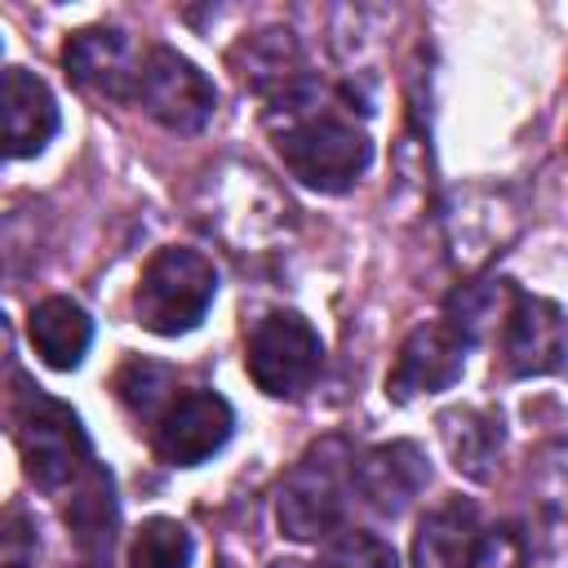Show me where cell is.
<instances>
[{
    "label": "cell",
    "instance_id": "6da1fadb",
    "mask_svg": "<svg viewBox=\"0 0 568 568\" xmlns=\"http://www.w3.org/2000/svg\"><path fill=\"white\" fill-rule=\"evenodd\" d=\"M266 129L284 169L302 186L324 195L351 191L373 160V142L355 124V115H346V106H333L306 80L275 93V106L266 111Z\"/></svg>",
    "mask_w": 568,
    "mask_h": 568
},
{
    "label": "cell",
    "instance_id": "7a4b0ae2",
    "mask_svg": "<svg viewBox=\"0 0 568 568\" xmlns=\"http://www.w3.org/2000/svg\"><path fill=\"white\" fill-rule=\"evenodd\" d=\"M351 497H355V453L342 435H328L311 444L284 475L280 497H275L280 532L293 541L333 537Z\"/></svg>",
    "mask_w": 568,
    "mask_h": 568
},
{
    "label": "cell",
    "instance_id": "3957f363",
    "mask_svg": "<svg viewBox=\"0 0 568 568\" xmlns=\"http://www.w3.org/2000/svg\"><path fill=\"white\" fill-rule=\"evenodd\" d=\"M217 297V271L200 248L164 244L151 253V262L138 275L133 288V315L155 337H182L191 333Z\"/></svg>",
    "mask_w": 568,
    "mask_h": 568
},
{
    "label": "cell",
    "instance_id": "277c9868",
    "mask_svg": "<svg viewBox=\"0 0 568 568\" xmlns=\"http://www.w3.org/2000/svg\"><path fill=\"white\" fill-rule=\"evenodd\" d=\"M13 435H18L27 479L44 493L75 488L93 470L84 426L62 399H49L40 390H22L18 408H13Z\"/></svg>",
    "mask_w": 568,
    "mask_h": 568
},
{
    "label": "cell",
    "instance_id": "5b68a950",
    "mask_svg": "<svg viewBox=\"0 0 568 568\" xmlns=\"http://www.w3.org/2000/svg\"><path fill=\"white\" fill-rule=\"evenodd\" d=\"M244 368H248V377H253V386L262 395L297 399L302 390H311V382L324 368V342H320V333L311 328L306 315L271 311L248 333Z\"/></svg>",
    "mask_w": 568,
    "mask_h": 568
},
{
    "label": "cell",
    "instance_id": "8992f818",
    "mask_svg": "<svg viewBox=\"0 0 568 568\" xmlns=\"http://www.w3.org/2000/svg\"><path fill=\"white\" fill-rule=\"evenodd\" d=\"M138 106L169 133H200L217 111L213 80L178 49L151 44L138 67Z\"/></svg>",
    "mask_w": 568,
    "mask_h": 568
},
{
    "label": "cell",
    "instance_id": "52a82bcc",
    "mask_svg": "<svg viewBox=\"0 0 568 568\" xmlns=\"http://www.w3.org/2000/svg\"><path fill=\"white\" fill-rule=\"evenodd\" d=\"M501 364L510 377H546L568 364V315L550 297L510 293L501 311Z\"/></svg>",
    "mask_w": 568,
    "mask_h": 568
},
{
    "label": "cell",
    "instance_id": "ba28073f",
    "mask_svg": "<svg viewBox=\"0 0 568 568\" xmlns=\"http://www.w3.org/2000/svg\"><path fill=\"white\" fill-rule=\"evenodd\" d=\"M466 351H470V337L448 315L430 320V324H417L404 337V346H399V355L386 373V395L395 404H408L417 395L448 390L466 373Z\"/></svg>",
    "mask_w": 568,
    "mask_h": 568
},
{
    "label": "cell",
    "instance_id": "9c48e42d",
    "mask_svg": "<svg viewBox=\"0 0 568 568\" xmlns=\"http://www.w3.org/2000/svg\"><path fill=\"white\" fill-rule=\"evenodd\" d=\"M235 430V413L217 390H182L155 417V453L169 466H200Z\"/></svg>",
    "mask_w": 568,
    "mask_h": 568
},
{
    "label": "cell",
    "instance_id": "30bf717a",
    "mask_svg": "<svg viewBox=\"0 0 568 568\" xmlns=\"http://www.w3.org/2000/svg\"><path fill=\"white\" fill-rule=\"evenodd\" d=\"M426 484H430V466L413 439H390L355 457V497L386 519L404 515Z\"/></svg>",
    "mask_w": 568,
    "mask_h": 568
},
{
    "label": "cell",
    "instance_id": "8fae6325",
    "mask_svg": "<svg viewBox=\"0 0 568 568\" xmlns=\"http://www.w3.org/2000/svg\"><path fill=\"white\" fill-rule=\"evenodd\" d=\"M62 67H67V75L84 93L120 102V98H133L138 93V67H142V58L133 53V44H129V36L120 27H84V31H75L67 40Z\"/></svg>",
    "mask_w": 568,
    "mask_h": 568
},
{
    "label": "cell",
    "instance_id": "7c38bea8",
    "mask_svg": "<svg viewBox=\"0 0 568 568\" xmlns=\"http://www.w3.org/2000/svg\"><path fill=\"white\" fill-rule=\"evenodd\" d=\"M484 519L470 497L430 506L413 532V568H470L484 541Z\"/></svg>",
    "mask_w": 568,
    "mask_h": 568
},
{
    "label": "cell",
    "instance_id": "4fadbf2b",
    "mask_svg": "<svg viewBox=\"0 0 568 568\" xmlns=\"http://www.w3.org/2000/svg\"><path fill=\"white\" fill-rule=\"evenodd\" d=\"M58 133V102L40 75L27 67L4 71V151L13 160L40 155Z\"/></svg>",
    "mask_w": 568,
    "mask_h": 568
},
{
    "label": "cell",
    "instance_id": "5bb4252c",
    "mask_svg": "<svg viewBox=\"0 0 568 568\" xmlns=\"http://www.w3.org/2000/svg\"><path fill=\"white\" fill-rule=\"evenodd\" d=\"M27 337L36 346V355L58 368V373H71L80 368V359L89 355V342H93V320L80 302L71 297H44L31 306L27 315Z\"/></svg>",
    "mask_w": 568,
    "mask_h": 568
},
{
    "label": "cell",
    "instance_id": "9a60e30c",
    "mask_svg": "<svg viewBox=\"0 0 568 568\" xmlns=\"http://www.w3.org/2000/svg\"><path fill=\"white\" fill-rule=\"evenodd\" d=\"M67 524L75 532L80 555L102 568L111 559V532H115V497H111V475H102L98 466L75 484V497L67 506Z\"/></svg>",
    "mask_w": 568,
    "mask_h": 568
},
{
    "label": "cell",
    "instance_id": "2e32d148",
    "mask_svg": "<svg viewBox=\"0 0 568 568\" xmlns=\"http://www.w3.org/2000/svg\"><path fill=\"white\" fill-rule=\"evenodd\" d=\"M439 435H444V448L453 457V466L466 475V479H488L493 475V462L501 453V422L484 408H453L439 417Z\"/></svg>",
    "mask_w": 568,
    "mask_h": 568
},
{
    "label": "cell",
    "instance_id": "e0dca14e",
    "mask_svg": "<svg viewBox=\"0 0 568 568\" xmlns=\"http://www.w3.org/2000/svg\"><path fill=\"white\" fill-rule=\"evenodd\" d=\"M191 559H195V537L186 532V524L169 515L146 519L129 541V568H191Z\"/></svg>",
    "mask_w": 568,
    "mask_h": 568
},
{
    "label": "cell",
    "instance_id": "ac0fdd59",
    "mask_svg": "<svg viewBox=\"0 0 568 568\" xmlns=\"http://www.w3.org/2000/svg\"><path fill=\"white\" fill-rule=\"evenodd\" d=\"M315 568H399V555L377 532L346 528V532L328 537V546L320 550Z\"/></svg>",
    "mask_w": 568,
    "mask_h": 568
},
{
    "label": "cell",
    "instance_id": "d6986e66",
    "mask_svg": "<svg viewBox=\"0 0 568 568\" xmlns=\"http://www.w3.org/2000/svg\"><path fill=\"white\" fill-rule=\"evenodd\" d=\"M169 368H160V364H146V359H133V364H124V373H120V382H115V390H120V399L133 408V417H151L155 408H160V399H164V390H169ZM164 413V408H160Z\"/></svg>",
    "mask_w": 568,
    "mask_h": 568
},
{
    "label": "cell",
    "instance_id": "ffe728a7",
    "mask_svg": "<svg viewBox=\"0 0 568 568\" xmlns=\"http://www.w3.org/2000/svg\"><path fill=\"white\" fill-rule=\"evenodd\" d=\"M36 524L22 506H9L4 510V524H0V568H36Z\"/></svg>",
    "mask_w": 568,
    "mask_h": 568
},
{
    "label": "cell",
    "instance_id": "44dd1931",
    "mask_svg": "<svg viewBox=\"0 0 568 568\" xmlns=\"http://www.w3.org/2000/svg\"><path fill=\"white\" fill-rule=\"evenodd\" d=\"M524 559H528V546H524L519 528L501 524V528H488L484 532L479 555H475L470 568H524Z\"/></svg>",
    "mask_w": 568,
    "mask_h": 568
}]
</instances>
